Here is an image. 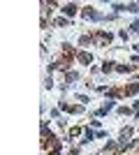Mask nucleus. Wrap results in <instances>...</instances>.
Returning <instances> with one entry per match:
<instances>
[{"label": "nucleus", "mask_w": 139, "mask_h": 155, "mask_svg": "<svg viewBox=\"0 0 139 155\" xmlns=\"http://www.w3.org/2000/svg\"><path fill=\"white\" fill-rule=\"evenodd\" d=\"M114 9H116V12H125L127 7H125V5H114Z\"/></svg>", "instance_id": "obj_14"}, {"label": "nucleus", "mask_w": 139, "mask_h": 155, "mask_svg": "<svg viewBox=\"0 0 139 155\" xmlns=\"http://www.w3.org/2000/svg\"><path fill=\"white\" fill-rule=\"evenodd\" d=\"M116 72H130V67H127V65H118V67H116Z\"/></svg>", "instance_id": "obj_11"}, {"label": "nucleus", "mask_w": 139, "mask_h": 155, "mask_svg": "<svg viewBox=\"0 0 139 155\" xmlns=\"http://www.w3.org/2000/svg\"><path fill=\"white\" fill-rule=\"evenodd\" d=\"M125 93H130V95H132V93H139V86H130Z\"/></svg>", "instance_id": "obj_12"}, {"label": "nucleus", "mask_w": 139, "mask_h": 155, "mask_svg": "<svg viewBox=\"0 0 139 155\" xmlns=\"http://www.w3.org/2000/svg\"><path fill=\"white\" fill-rule=\"evenodd\" d=\"M125 12H130V14H137L139 9H137V5H134V2H130V5H127V9H125Z\"/></svg>", "instance_id": "obj_7"}, {"label": "nucleus", "mask_w": 139, "mask_h": 155, "mask_svg": "<svg viewBox=\"0 0 139 155\" xmlns=\"http://www.w3.org/2000/svg\"><path fill=\"white\" fill-rule=\"evenodd\" d=\"M127 137H132V127H123V130H121V139H123V143H125Z\"/></svg>", "instance_id": "obj_5"}, {"label": "nucleus", "mask_w": 139, "mask_h": 155, "mask_svg": "<svg viewBox=\"0 0 139 155\" xmlns=\"http://www.w3.org/2000/svg\"><path fill=\"white\" fill-rule=\"evenodd\" d=\"M130 30H132V32H139V19H137V21H134L132 26H130Z\"/></svg>", "instance_id": "obj_10"}, {"label": "nucleus", "mask_w": 139, "mask_h": 155, "mask_svg": "<svg viewBox=\"0 0 139 155\" xmlns=\"http://www.w3.org/2000/svg\"><path fill=\"white\" fill-rule=\"evenodd\" d=\"M95 39H98V42H102V44H109V42L114 39V35H111V32H98V35H95Z\"/></svg>", "instance_id": "obj_1"}, {"label": "nucleus", "mask_w": 139, "mask_h": 155, "mask_svg": "<svg viewBox=\"0 0 139 155\" xmlns=\"http://www.w3.org/2000/svg\"><path fill=\"white\" fill-rule=\"evenodd\" d=\"M63 14H65V16H74V14H77V5H74V2L65 5V7H63Z\"/></svg>", "instance_id": "obj_3"}, {"label": "nucleus", "mask_w": 139, "mask_h": 155, "mask_svg": "<svg viewBox=\"0 0 139 155\" xmlns=\"http://www.w3.org/2000/svg\"><path fill=\"white\" fill-rule=\"evenodd\" d=\"M56 26H67V19H56Z\"/></svg>", "instance_id": "obj_15"}, {"label": "nucleus", "mask_w": 139, "mask_h": 155, "mask_svg": "<svg viewBox=\"0 0 139 155\" xmlns=\"http://www.w3.org/2000/svg\"><path fill=\"white\" fill-rule=\"evenodd\" d=\"M114 70V63H104V65H102V72H104V74H107V72H111Z\"/></svg>", "instance_id": "obj_9"}, {"label": "nucleus", "mask_w": 139, "mask_h": 155, "mask_svg": "<svg viewBox=\"0 0 139 155\" xmlns=\"http://www.w3.org/2000/svg\"><path fill=\"white\" fill-rule=\"evenodd\" d=\"M79 60H81V63H84V65H91L93 56H91V53H86V51H81V53H79Z\"/></svg>", "instance_id": "obj_4"}, {"label": "nucleus", "mask_w": 139, "mask_h": 155, "mask_svg": "<svg viewBox=\"0 0 139 155\" xmlns=\"http://www.w3.org/2000/svg\"><path fill=\"white\" fill-rule=\"evenodd\" d=\"M81 14H84L86 19H95V21H98V19H102V14H98L95 9H93V7H86V9H84Z\"/></svg>", "instance_id": "obj_2"}, {"label": "nucleus", "mask_w": 139, "mask_h": 155, "mask_svg": "<svg viewBox=\"0 0 139 155\" xmlns=\"http://www.w3.org/2000/svg\"><path fill=\"white\" fill-rule=\"evenodd\" d=\"M84 134H86V139H84V141H91L93 137H95V132H93V130H88V127H86V132H84Z\"/></svg>", "instance_id": "obj_8"}, {"label": "nucleus", "mask_w": 139, "mask_h": 155, "mask_svg": "<svg viewBox=\"0 0 139 155\" xmlns=\"http://www.w3.org/2000/svg\"><path fill=\"white\" fill-rule=\"evenodd\" d=\"M77 79V72H67V81H74Z\"/></svg>", "instance_id": "obj_13"}, {"label": "nucleus", "mask_w": 139, "mask_h": 155, "mask_svg": "<svg viewBox=\"0 0 139 155\" xmlns=\"http://www.w3.org/2000/svg\"><path fill=\"white\" fill-rule=\"evenodd\" d=\"M111 109H114V102H107V104H104V107H102V109H100V111H98V116H104L107 111H111Z\"/></svg>", "instance_id": "obj_6"}]
</instances>
